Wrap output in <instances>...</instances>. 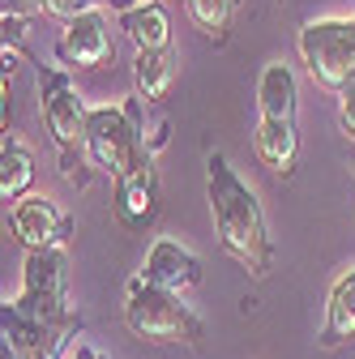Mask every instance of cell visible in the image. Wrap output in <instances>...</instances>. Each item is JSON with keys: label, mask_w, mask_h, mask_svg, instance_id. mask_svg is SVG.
<instances>
[{"label": "cell", "mask_w": 355, "mask_h": 359, "mask_svg": "<svg viewBox=\"0 0 355 359\" xmlns=\"http://www.w3.org/2000/svg\"><path fill=\"white\" fill-rule=\"evenodd\" d=\"M206 197L214 214V236L253 278L270 274V231L265 214L257 205V193L236 175V167L223 154H210L206 163Z\"/></svg>", "instance_id": "1"}, {"label": "cell", "mask_w": 355, "mask_h": 359, "mask_svg": "<svg viewBox=\"0 0 355 359\" xmlns=\"http://www.w3.org/2000/svg\"><path fill=\"white\" fill-rule=\"evenodd\" d=\"M124 325L146 342H197L201 338L197 312L180 304V295L146 283L142 274L128 278L124 287Z\"/></svg>", "instance_id": "2"}, {"label": "cell", "mask_w": 355, "mask_h": 359, "mask_svg": "<svg viewBox=\"0 0 355 359\" xmlns=\"http://www.w3.org/2000/svg\"><path fill=\"white\" fill-rule=\"evenodd\" d=\"M300 60L321 90H342L355 81V18H321L300 30Z\"/></svg>", "instance_id": "3"}, {"label": "cell", "mask_w": 355, "mask_h": 359, "mask_svg": "<svg viewBox=\"0 0 355 359\" xmlns=\"http://www.w3.org/2000/svg\"><path fill=\"white\" fill-rule=\"evenodd\" d=\"M86 150L91 158L112 171L116 180L133 175L150 154L142 142V128H138V103L128 107H95L91 120H86Z\"/></svg>", "instance_id": "4"}, {"label": "cell", "mask_w": 355, "mask_h": 359, "mask_svg": "<svg viewBox=\"0 0 355 359\" xmlns=\"http://www.w3.org/2000/svg\"><path fill=\"white\" fill-rule=\"evenodd\" d=\"M22 312L48 330L69 325V308H65V248H43L30 252L22 265V295L13 299Z\"/></svg>", "instance_id": "5"}, {"label": "cell", "mask_w": 355, "mask_h": 359, "mask_svg": "<svg viewBox=\"0 0 355 359\" xmlns=\"http://www.w3.org/2000/svg\"><path fill=\"white\" fill-rule=\"evenodd\" d=\"M39 107H43V120H48L52 137L73 150V146H86V120H91V111H86V103L77 99V90L69 81V73L60 69H43L39 73Z\"/></svg>", "instance_id": "6"}, {"label": "cell", "mask_w": 355, "mask_h": 359, "mask_svg": "<svg viewBox=\"0 0 355 359\" xmlns=\"http://www.w3.org/2000/svg\"><path fill=\"white\" fill-rule=\"evenodd\" d=\"M9 222H13V236H18L30 252L60 248V240H65V231H69L65 218H60V210H56L48 197H39V193L13 201V205H9Z\"/></svg>", "instance_id": "7"}, {"label": "cell", "mask_w": 355, "mask_h": 359, "mask_svg": "<svg viewBox=\"0 0 355 359\" xmlns=\"http://www.w3.org/2000/svg\"><path fill=\"white\" fill-rule=\"evenodd\" d=\"M56 52L69 69H95L112 56V30H107V18L95 9V13H81L77 22H65V34L56 43Z\"/></svg>", "instance_id": "8"}, {"label": "cell", "mask_w": 355, "mask_h": 359, "mask_svg": "<svg viewBox=\"0 0 355 359\" xmlns=\"http://www.w3.org/2000/svg\"><path fill=\"white\" fill-rule=\"evenodd\" d=\"M142 278L180 295V291H193L201 283V261L175 240H154L150 252H146V265H142Z\"/></svg>", "instance_id": "9"}, {"label": "cell", "mask_w": 355, "mask_h": 359, "mask_svg": "<svg viewBox=\"0 0 355 359\" xmlns=\"http://www.w3.org/2000/svg\"><path fill=\"white\" fill-rule=\"evenodd\" d=\"M154 205H159V175H154V163L146 158L133 175L116 180V214L124 227H142V222L154 218Z\"/></svg>", "instance_id": "10"}, {"label": "cell", "mask_w": 355, "mask_h": 359, "mask_svg": "<svg viewBox=\"0 0 355 359\" xmlns=\"http://www.w3.org/2000/svg\"><path fill=\"white\" fill-rule=\"evenodd\" d=\"M295 103H300V86L291 65L270 60L257 77V111L261 120H295Z\"/></svg>", "instance_id": "11"}, {"label": "cell", "mask_w": 355, "mask_h": 359, "mask_svg": "<svg viewBox=\"0 0 355 359\" xmlns=\"http://www.w3.org/2000/svg\"><path fill=\"white\" fill-rule=\"evenodd\" d=\"M253 150L257 158L287 175L295 167V150H300V137H295V120H257V133H253Z\"/></svg>", "instance_id": "12"}, {"label": "cell", "mask_w": 355, "mask_h": 359, "mask_svg": "<svg viewBox=\"0 0 355 359\" xmlns=\"http://www.w3.org/2000/svg\"><path fill=\"white\" fill-rule=\"evenodd\" d=\"M120 30L133 39L138 52H167L171 43V22L163 13V5H133L120 13Z\"/></svg>", "instance_id": "13"}, {"label": "cell", "mask_w": 355, "mask_h": 359, "mask_svg": "<svg viewBox=\"0 0 355 359\" xmlns=\"http://www.w3.org/2000/svg\"><path fill=\"white\" fill-rule=\"evenodd\" d=\"M351 338H355V269L334 283L330 304H326V330H321L326 346H338V342H351Z\"/></svg>", "instance_id": "14"}, {"label": "cell", "mask_w": 355, "mask_h": 359, "mask_svg": "<svg viewBox=\"0 0 355 359\" xmlns=\"http://www.w3.org/2000/svg\"><path fill=\"white\" fill-rule=\"evenodd\" d=\"M175 81V60L171 52H138L133 56V86L146 103H159Z\"/></svg>", "instance_id": "15"}, {"label": "cell", "mask_w": 355, "mask_h": 359, "mask_svg": "<svg viewBox=\"0 0 355 359\" xmlns=\"http://www.w3.org/2000/svg\"><path fill=\"white\" fill-rule=\"evenodd\" d=\"M0 330H5V346H13V351L26 355V359L39 355L43 346H52V342H43L52 330H48V325H39L30 312H22L18 304H5V308H0Z\"/></svg>", "instance_id": "16"}, {"label": "cell", "mask_w": 355, "mask_h": 359, "mask_svg": "<svg viewBox=\"0 0 355 359\" xmlns=\"http://www.w3.org/2000/svg\"><path fill=\"white\" fill-rule=\"evenodd\" d=\"M30 180H34L30 154L5 142V154H0V197H5V201H22V197H30V193H26V189H30Z\"/></svg>", "instance_id": "17"}, {"label": "cell", "mask_w": 355, "mask_h": 359, "mask_svg": "<svg viewBox=\"0 0 355 359\" xmlns=\"http://www.w3.org/2000/svg\"><path fill=\"white\" fill-rule=\"evenodd\" d=\"M232 9H236V0H189V18H193L210 39H223V34H227Z\"/></svg>", "instance_id": "18"}, {"label": "cell", "mask_w": 355, "mask_h": 359, "mask_svg": "<svg viewBox=\"0 0 355 359\" xmlns=\"http://www.w3.org/2000/svg\"><path fill=\"white\" fill-rule=\"evenodd\" d=\"M99 0H48V13L65 18V22H77L81 13H95Z\"/></svg>", "instance_id": "19"}, {"label": "cell", "mask_w": 355, "mask_h": 359, "mask_svg": "<svg viewBox=\"0 0 355 359\" xmlns=\"http://www.w3.org/2000/svg\"><path fill=\"white\" fill-rule=\"evenodd\" d=\"M338 124H342V133L355 142V81L338 95Z\"/></svg>", "instance_id": "20"}, {"label": "cell", "mask_w": 355, "mask_h": 359, "mask_svg": "<svg viewBox=\"0 0 355 359\" xmlns=\"http://www.w3.org/2000/svg\"><path fill=\"white\" fill-rule=\"evenodd\" d=\"M5 13L9 18H34V13H48V0H5Z\"/></svg>", "instance_id": "21"}, {"label": "cell", "mask_w": 355, "mask_h": 359, "mask_svg": "<svg viewBox=\"0 0 355 359\" xmlns=\"http://www.w3.org/2000/svg\"><path fill=\"white\" fill-rule=\"evenodd\" d=\"M22 39H26V30H22V18H9V13H5V48H9V43L18 48Z\"/></svg>", "instance_id": "22"}, {"label": "cell", "mask_w": 355, "mask_h": 359, "mask_svg": "<svg viewBox=\"0 0 355 359\" xmlns=\"http://www.w3.org/2000/svg\"><path fill=\"white\" fill-rule=\"evenodd\" d=\"M69 359H103V355H99V351H91V346H77Z\"/></svg>", "instance_id": "23"}, {"label": "cell", "mask_w": 355, "mask_h": 359, "mask_svg": "<svg viewBox=\"0 0 355 359\" xmlns=\"http://www.w3.org/2000/svg\"><path fill=\"white\" fill-rule=\"evenodd\" d=\"M30 359H56V346H43L39 355H30Z\"/></svg>", "instance_id": "24"}, {"label": "cell", "mask_w": 355, "mask_h": 359, "mask_svg": "<svg viewBox=\"0 0 355 359\" xmlns=\"http://www.w3.org/2000/svg\"><path fill=\"white\" fill-rule=\"evenodd\" d=\"M351 171H355V158H351Z\"/></svg>", "instance_id": "25"}]
</instances>
